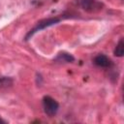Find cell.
<instances>
[{"label": "cell", "mask_w": 124, "mask_h": 124, "mask_svg": "<svg viewBox=\"0 0 124 124\" xmlns=\"http://www.w3.org/2000/svg\"><path fill=\"white\" fill-rule=\"evenodd\" d=\"M113 54L117 57H122L124 55V41L123 39H120L114 48V51H113Z\"/></svg>", "instance_id": "cell-5"}, {"label": "cell", "mask_w": 124, "mask_h": 124, "mask_svg": "<svg viewBox=\"0 0 124 124\" xmlns=\"http://www.w3.org/2000/svg\"><path fill=\"white\" fill-rule=\"evenodd\" d=\"M53 61L55 63H72L75 61V57L68 52L62 51L56 55V57L53 59Z\"/></svg>", "instance_id": "cell-4"}, {"label": "cell", "mask_w": 124, "mask_h": 124, "mask_svg": "<svg viewBox=\"0 0 124 124\" xmlns=\"http://www.w3.org/2000/svg\"><path fill=\"white\" fill-rule=\"evenodd\" d=\"M93 63L96 66L100 67V68H110L113 65L112 61L107 55L102 54V53H100V54H98V55H96L94 57Z\"/></svg>", "instance_id": "cell-3"}, {"label": "cell", "mask_w": 124, "mask_h": 124, "mask_svg": "<svg viewBox=\"0 0 124 124\" xmlns=\"http://www.w3.org/2000/svg\"><path fill=\"white\" fill-rule=\"evenodd\" d=\"M14 80L12 78L9 77H2L0 78V88H5V87H9L13 84Z\"/></svg>", "instance_id": "cell-7"}, {"label": "cell", "mask_w": 124, "mask_h": 124, "mask_svg": "<svg viewBox=\"0 0 124 124\" xmlns=\"http://www.w3.org/2000/svg\"><path fill=\"white\" fill-rule=\"evenodd\" d=\"M96 0H80L81 7L86 11H93V9L96 7Z\"/></svg>", "instance_id": "cell-6"}, {"label": "cell", "mask_w": 124, "mask_h": 124, "mask_svg": "<svg viewBox=\"0 0 124 124\" xmlns=\"http://www.w3.org/2000/svg\"><path fill=\"white\" fill-rule=\"evenodd\" d=\"M6 123H8V121L5 120V119H3V118L0 116V124H6Z\"/></svg>", "instance_id": "cell-8"}, {"label": "cell", "mask_w": 124, "mask_h": 124, "mask_svg": "<svg viewBox=\"0 0 124 124\" xmlns=\"http://www.w3.org/2000/svg\"><path fill=\"white\" fill-rule=\"evenodd\" d=\"M43 108H44L45 113L47 116L52 117L57 114L58 109H59V104L52 97L45 96L43 98Z\"/></svg>", "instance_id": "cell-2"}, {"label": "cell", "mask_w": 124, "mask_h": 124, "mask_svg": "<svg viewBox=\"0 0 124 124\" xmlns=\"http://www.w3.org/2000/svg\"><path fill=\"white\" fill-rule=\"evenodd\" d=\"M60 20H61V18L58 17V16L48 17V18H45V19L40 20V21L27 33V35L25 36V40L28 41V40H29L32 36H34L37 32L42 31V30H44V29H46V28H47V27H50V26H52V25H55V24L59 23Z\"/></svg>", "instance_id": "cell-1"}]
</instances>
